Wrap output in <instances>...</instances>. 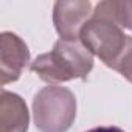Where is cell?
I'll return each mask as SVG.
<instances>
[{"label":"cell","mask_w":132,"mask_h":132,"mask_svg":"<svg viewBox=\"0 0 132 132\" xmlns=\"http://www.w3.org/2000/svg\"><path fill=\"white\" fill-rule=\"evenodd\" d=\"M93 69V54L81 40L59 39L53 50L31 62V72L47 82L84 79Z\"/></svg>","instance_id":"6da1fadb"},{"label":"cell","mask_w":132,"mask_h":132,"mask_svg":"<svg viewBox=\"0 0 132 132\" xmlns=\"http://www.w3.org/2000/svg\"><path fill=\"white\" fill-rule=\"evenodd\" d=\"M33 113L40 132H65L76 118V98L67 87H44L33 100Z\"/></svg>","instance_id":"7a4b0ae2"},{"label":"cell","mask_w":132,"mask_h":132,"mask_svg":"<svg viewBox=\"0 0 132 132\" xmlns=\"http://www.w3.org/2000/svg\"><path fill=\"white\" fill-rule=\"evenodd\" d=\"M79 40L95 56H98L107 67H113L118 56L126 47L127 36L112 19L93 13L79 33Z\"/></svg>","instance_id":"3957f363"},{"label":"cell","mask_w":132,"mask_h":132,"mask_svg":"<svg viewBox=\"0 0 132 132\" xmlns=\"http://www.w3.org/2000/svg\"><path fill=\"white\" fill-rule=\"evenodd\" d=\"M30 61L27 44L14 33H2L0 36V84L6 86L20 78Z\"/></svg>","instance_id":"277c9868"},{"label":"cell","mask_w":132,"mask_h":132,"mask_svg":"<svg viewBox=\"0 0 132 132\" xmlns=\"http://www.w3.org/2000/svg\"><path fill=\"white\" fill-rule=\"evenodd\" d=\"M92 14L90 2H56L53 10V22L61 39L76 40Z\"/></svg>","instance_id":"5b68a950"},{"label":"cell","mask_w":132,"mask_h":132,"mask_svg":"<svg viewBox=\"0 0 132 132\" xmlns=\"http://www.w3.org/2000/svg\"><path fill=\"white\" fill-rule=\"evenodd\" d=\"M28 109L25 101L11 92L2 90L0 95V132H27Z\"/></svg>","instance_id":"8992f818"},{"label":"cell","mask_w":132,"mask_h":132,"mask_svg":"<svg viewBox=\"0 0 132 132\" xmlns=\"http://www.w3.org/2000/svg\"><path fill=\"white\" fill-rule=\"evenodd\" d=\"M96 14L107 16L117 25L132 30V2H123V0H106L96 5Z\"/></svg>","instance_id":"52a82bcc"},{"label":"cell","mask_w":132,"mask_h":132,"mask_svg":"<svg viewBox=\"0 0 132 132\" xmlns=\"http://www.w3.org/2000/svg\"><path fill=\"white\" fill-rule=\"evenodd\" d=\"M113 70H117L121 76L132 82V36H127V42L117 62L113 64Z\"/></svg>","instance_id":"ba28073f"},{"label":"cell","mask_w":132,"mask_h":132,"mask_svg":"<svg viewBox=\"0 0 132 132\" xmlns=\"http://www.w3.org/2000/svg\"><path fill=\"white\" fill-rule=\"evenodd\" d=\"M87 132H124V130L120 129V127H117V126H100V127L90 129Z\"/></svg>","instance_id":"9c48e42d"}]
</instances>
